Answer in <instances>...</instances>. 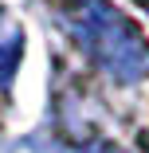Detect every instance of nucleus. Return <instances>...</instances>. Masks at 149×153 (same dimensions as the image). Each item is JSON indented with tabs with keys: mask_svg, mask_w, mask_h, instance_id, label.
Wrapping results in <instances>:
<instances>
[{
	"mask_svg": "<svg viewBox=\"0 0 149 153\" xmlns=\"http://www.w3.org/2000/svg\"><path fill=\"white\" fill-rule=\"evenodd\" d=\"M90 153H126V149H118V145H98V149H90Z\"/></svg>",
	"mask_w": 149,
	"mask_h": 153,
	"instance_id": "nucleus-1",
	"label": "nucleus"
}]
</instances>
